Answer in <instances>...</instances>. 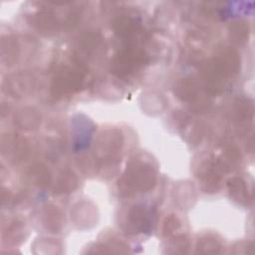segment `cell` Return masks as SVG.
I'll list each match as a JSON object with an SVG mask.
<instances>
[{
	"label": "cell",
	"instance_id": "52a82bcc",
	"mask_svg": "<svg viewBox=\"0 0 255 255\" xmlns=\"http://www.w3.org/2000/svg\"><path fill=\"white\" fill-rule=\"evenodd\" d=\"M174 94L180 101H193L198 97L199 84L193 79L184 78L174 86Z\"/></svg>",
	"mask_w": 255,
	"mask_h": 255
},
{
	"label": "cell",
	"instance_id": "5b68a950",
	"mask_svg": "<svg viewBox=\"0 0 255 255\" xmlns=\"http://www.w3.org/2000/svg\"><path fill=\"white\" fill-rule=\"evenodd\" d=\"M29 152L28 142L25 138L7 134L2 138V153L13 162H20L26 158Z\"/></svg>",
	"mask_w": 255,
	"mask_h": 255
},
{
	"label": "cell",
	"instance_id": "ac0fdd59",
	"mask_svg": "<svg viewBox=\"0 0 255 255\" xmlns=\"http://www.w3.org/2000/svg\"><path fill=\"white\" fill-rule=\"evenodd\" d=\"M249 28L245 22H235L230 27V37L235 43L245 42L248 38Z\"/></svg>",
	"mask_w": 255,
	"mask_h": 255
},
{
	"label": "cell",
	"instance_id": "3957f363",
	"mask_svg": "<svg viewBox=\"0 0 255 255\" xmlns=\"http://www.w3.org/2000/svg\"><path fill=\"white\" fill-rule=\"evenodd\" d=\"M148 62L149 57L143 50L130 46L114 58L111 64V71L119 78L129 77L143 68Z\"/></svg>",
	"mask_w": 255,
	"mask_h": 255
},
{
	"label": "cell",
	"instance_id": "7a4b0ae2",
	"mask_svg": "<svg viewBox=\"0 0 255 255\" xmlns=\"http://www.w3.org/2000/svg\"><path fill=\"white\" fill-rule=\"evenodd\" d=\"M87 69L79 62L65 65L57 73L51 86L54 97L64 98L78 92L85 81Z\"/></svg>",
	"mask_w": 255,
	"mask_h": 255
},
{
	"label": "cell",
	"instance_id": "5bb4252c",
	"mask_svg": "<svg viewBox=\"0 0 255 255\" xmlns=\"http://www.w3.org/2000/svg\"><path fill=\"white\" fill-rule=\"evenodd\" d=\"M17 55H18L17 42L11 37L3 38L1 43L2 61L6 65H12L17 59Z\"/></svg>",
	"mask_w": 255,
	"mask_h": 255
},
{
	"label": "cell",
	"instance_id": "6da1fadb",
	"mask_svg": "<svg viewBox=\"0 0 255 255\" xmlns=\"http://www.w3.org/2000/svg\"><path fill=\"white\" fill-rule=\"evenodd\" d=\"M156 175L153 166L149 162L136 159L127 167L119 180V188L126 195L145 192L153 187Z\"/></svg>",
	"mask_w": 255,
	"mask_h": 255
},
{
	"label": "cell",
	"instance_id": "9a60e30c",
	"mask_svg": "<svg viewBox=\"0 0 255 255\" xmlns=\"http://www.w3.org/2000/svg\"><path fill=\"white\" fill-rule=\"evenodd\" d=\"M78 185V177L77 175L71 171H64L58 179V182L55 186V192L57 193H66L73 191Z\"/></svg>",
	"mask_w": 255,
	"mask_h": 255
},
{
	"label": "cell",
	"instance_id": "7c38bea8",
	"mask_svg": "<svg viewBox=\"0 0 255 255\" xmlns=\"http://www.w3.org/2000/svg\"><path fill=\"white\" fill-rule=\"evenodd\" d=\"M229 193L232 198L240 204H248L249 202V193L248 188L244 180L241 178H233L228 182Z\"/></svg>",
	"mask_w": 255,
	"mask_h": 255
},
{
	"label": "cell",
	"instance_id": "2e32d148",
	"mask_svg": "<svg viewBox=\"0 0 255 255\" xmlns=\"http://www.w3.org/2000/svg\"><path fill=\"white\" fill-rule=\"evenodd\" d=\"M101 38L99 33L88 32L79 39V47L87 55L92 54L100 45Z\"/></svg>",
	"mask_w": 255,
	"mask_h": 255
},
{
	"label": "cell",
	"instance_id": "ba28073f",
	"mask_svg": "<svg viewBox=\"0 0 255 255\" xmlns=\"http://www.w3.org/2000/svg\"><path fill=\"white\" fill-rule=\"evenodd\" d=\"M26 176L32 184L38 187H46L51 181L50 171L42 163H35L31 165L26 172Z\"/></svg>",
	"mask_w": 255,
	"mask_h": 255
},
{
	"label": "cell",
	"instance_id": "8992f818",
	"mask_svg": "<svg viewBox=\"0 0 255 255\" xmlns=\"http://www.w3.org/2000/svg\"><path fill=\"white\" fill-rule=\"evenodd\" d=\"M127 232L135 234L147 230L149 226V216L142 205L132 206L128 213L127 221Z\"/></svg>",
	"mask_w": 255,
	"mask_h": 255
},
{
	"label": "cell",
	"instance_id": "9c48e42d",
	"mask_svg": "<svg viewBox=\"0 0 255 255\" xmlns=\"http://www.w3.org/2000/svg\"><path fill=\"white\" fill-rule=\"evenodd\" d=\"M31 23L34 27L42 31H54L59 26V22L55 14L48 10H43L35 13L32 16Z\"/></svg>",
	"mask_w": 255,
	"mask_h": 255
},
{
	"label": "cell",
	"instance_id": "e0dca14e",
	"mask_svg": "<svg viewBox=\"0 0 255 255\" xmlns=\"http://www.w3.org/2000/svg\"><path fill=\"white\" fill-rule=\"evenodd\" d=\"M234 114L237 120L243 121L251 119L253 116V104L248 99H238L234 105Z\"/></svg>",
	"mask_w": 255,
	"mask_h": 255
},
{
	"label": "cell",
	"instance_id": "277c9868",
	"mask_svg": "<svg viewBox=\"0 0 255 255\" xmlns=\"http://www.w3.org/2000/svg\"><path fill=\"white\" fill-rule=\"evenodd\" d=\"M123 145V135L119 129L112 128L103 131L95 146V151L103 159H111Z\"/></svg>",
	"mask_w": 255,
	"mask_h": 255
},
{
	"label": "cell",
	"instance_id": "d6986e66",
	"mask_svg": "<svg viewBox=\"0 0 255 255\" xmlns=\"http://www.w3.org/2000/svg\"><path fill=\"white\" fill-rule=\"evenodd\" d=\"M180 224L178 219L175 216H168L165 218L164 223H163V227H162V233L164 236H170L172 235L178 228H179Z\"/></svg>",
	"mask_w": 255,
	"mask_h": 255
},
{
	"label": "cell",
	"instance_id": "4fadbf2b",
	"mask_svg": "<svg viewBox=\"0 0 255 255\" xmlns=\"http://www.w3.org/2000/svg\"><path fill=\"white\" fill-rule=\"evenodd\" d=\"M43 222L47 229L58 232L62 227V213L55 206H46L43 211Z\"/></svg>",
	"mask_w": 255,
	"mask_h": 255
},
{
	"label": "cell",
	"instance_id": "ffe728a7",
	"mask_svg": "<svg viewBox=\"0 0 255 255\" xmlns=\"http://www.w3.org/2000/svg\"><path fill=\"white\" fill-rule=\"evenodd\" d=\"M199 247L200 249H203L201 252H205V253H215V252H218V248H220V245L219 243L213 239V238H205V239H202L200 241V244H199Z\"/></svg>",
	"mask_w": 255,
	"mask_h": 255
},
{
	"label": "cell",
	"instance_id": "30bf717a",
	"mask_svg": "<svg viewBox=\"0 0 255 255\" xmlns=\"http://www.w3.org/2000/svg\"><path fill=\"white\" fill-rule=\"evenodd\" d=\"M41 123V116L32 109H23L15 117V124L23 129L36 128Z\"/></svg>",
	"mask_w": 255,
	"mask_h": 255
},
{
	"label": "cell",
	"instance_id": "8fae6325",
	"mask_svg": "<svg viewBox=\"0 0 255 255\" xmlns=\"http://www.w3.org/2000/svg\"><path fill=\"white\" fill-rule=\"evenodd\" d=\"M113 28L119 36L129 38L133 36L136 31V23L129 16H121L113 21Z\"/></svg>",
	"mask_w": 255,
	"mask_h": 255
}]
</instances>
